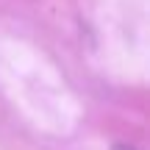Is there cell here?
Listing matches in <instances>:
<instances>
[{"label":"cell","instance_id":"6da1fadb","mask_svg":"<svg viewBox=\"0 0 150 150\" xmlns=\"http://www.w3.org/2000/svg\"><path fill=\"white\" fill-rule=\"evenodd\" d=\"M114 150H134V147H128V145H117Z\"/></svg>","mask_w":150,"mask_h":150}]
</instances>
